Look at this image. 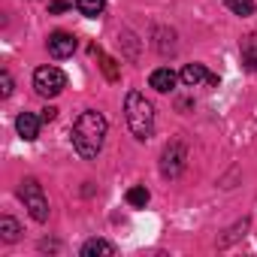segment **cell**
<instances>
[{
	"label": "cell",
	"mask_w": 257,
	"mask_h": 257,
	"mask_svg": "<svg viewBox=\"0 0 257 257\" xmlns=\"http://www.w3.org/2000/svg\"><path fill=\"white\" fill-rule=\"evenodd\" d=\"M179 79H182L188 88H197L200 82H206V85H212V88L218 85V76H212L203 64H188V67L182 70V76H179Z\"/></svg>",
	"instance_id": "obj_7"
},
{
	"label": "cell",
	"mask_w": 257,
	"mask_h": 257,
	"mask_svg": "<svg viewBox=\"0 0 257 257\" xmlns=\"http://www.w3.org/2000/svg\"><path fill=\"white\" fill-rule=\"evenodd\" d=\"M176 82H179V76H176L170 67H158V70L149 76V85H152L155 91H161V94H170V91L176 88Z\"/></svg>",
	"instance_id": "obj_9"
},
{
	"label": "cell",
	"mask_w": 257,
	"mask_h": 257,
	"mask_svg": "<svg viewBox=\"0 0 257 257\" xmlns=\"http://www.w3.org/2000/svg\"><path fill=\"white\" fill-rule=\"evenodd\" d=\"M124 118H127V127L134 131L137 140L152 137V131H155V106L146 100V94L131 91L124 97Z\"/></svg>",
	"instance_id": "obj_2"
},
{
	"label": "cell",
	"mask_w": 257,
	"mask_h": 257,
	"mask_svg": "<svg viewBox=\"0 0 257 257\" xmlns=\"http://www.w3.org/2000/svg\"><path fill=\"white\" fill-rule=\"evenodd\" d=\"M40 118H43V121H55V118H58V109H55V106H46Z\"/></svg>",
	"instance_id": "obj_19"
},
{
	"label": "cell",
	"mask_w": 257,
	"mask_h": 257,
	"mask_svg": "<svg viewBox=\"0 0 257 257\" xmlns=\"http://www.w3.org/2000/svg\"><path fill=\"white\" fill-rule=\"evenodd\" d=\"M149 188L146 185H134L131 191H127V203H131L134 209H146V203H149Z\"/></svg>",
	"instance_id": "obj_14"
},
{
	"label": "cell",
	"mask_w": 257,
	"mask_h": 257,
	"mask_svg": "<svg viewBox=\"0 0 257 257\" xmlns=\"http://www.w3.org/2000/svg\"><path fill=\"white\" fill-rule=\"evenodd\" d=\"M103 140H106V118L97 112V109H85L76 124H73V149L79 158L85 161H94L103 149Z\"/></svg>",
	"instance_id": "obj_1"
},
{
	"label": "cell",
	"mask_w": 257,
	"mask_h": 257,
	"mask_svg": "<svg viewBox=\"0 0 257 257\" xmlns=\"http://www.w3.org/2000/svg\"><path fill=\"white\" fill-rule=\"evenodd\" d=\"M67 10H70L67 0H49V13H52V16H61V13H67Z\"/></svg>",
	"instance_id": "obj_17"
},
{
	"label": "cell",
	"mask_w": 257,
	"mask_h": 257,
	"mask_svg": "<svg viewBox=\"0 0 257 257\" xmlns=\"http://www.w3.org/2000/svg\"><path fill=\"white\" fill-rule=\"evenodd\" d=\"M34 88H37L40 97H58L67 88V76H64V70H58L52 64L49 67H40L34 73Z\"/></svg>",
	"instance_id": "obj_4"
},
{
	"label": "cell",
	"mask_w": 257,
	"mask_h": 257,
	"mask_svg": "<svg viewBox=\"0 0 257 257\" xmlns=\"http://www.w3.org/2000/svg\"><path fill=\"white\" fill-rule=\"evenodd\" d=\"M239 52H242V64H245L248 70H254V73H257V34L242 37Z\"/></svg>",
	"instance_id": "obj_11"
},
{
	"label": "cell",
	"mask_w": 257,
	"mask_h": 257,
	"mask_svg": "<svg viewBox=\"0 0 257 257\" xmlns=\"http://www.w3.org/2000/svg\"><path fill=\"white\" fill-rule=\"evenodd\" d=\"M118 248L109 242V239H88L82 245V257H115Z\"/></svg>",
	"instance_id": "obj_10"
},
{
	"label": "cell",
	"mask_w": 257,
	"mask_h": 257,
	"mask_svg": "<svg viewBox=\"0 0 257 257\" xmlns=\"http://www.w3.org/2000/svg\"><path fill=\"white\" fill-rule=\"evenodd\" d=\"M22 200H25V209L31 212L34 221H49V200L43 194V185L37 179H25L22 182Z\"/></svg>",
	"instance_id": "obj_3"
},
{
	"label": "cell",
	"mask_w": 257,
	"mask_h": 257,
	"mask_svg": "<svg viewBox=\"0 0 257 257\" xmlns=\"http://www.w3.org/2000/svg\"><path fill=\"white\" fill-rule=\"evenodd\" d=\"M19 236H22V227H19L16 218H10V215L0 218V239H4V242H16Z\"/></svg>",
	"instance_id": "obj_12"
},
{
	"label": "cell",
	"mask_w": 257,
	"mask_h": 257,
	"mask_svg": "<svg viewBox=\"0 0 257 257\" xmlns=\"http://www.w3.org/2000/svg\"><path fill=\"white\" fill-rule=\"evenodd\" d=\"M0 94H4V97H10L13 94V76L4 70V73H0Z\"/></svg>",
	"instance_id": "obj_16"
},
{
	"label": "cell",
	"mask_w": 257,
	"mask_h": 257,
	"mask_svg": "<svg viewBox=\"0 0 257 257\" xmlns=\"http://www.w3.org/2000/svg\"><path fill=\"white\" fill-rule=\"evenodd\" d=\"M185 158H188L185 146H182V143H170V146L164 149V158H161V173H164L167 179H176V176L185 170Z\"/></svg>",
	"instance_id": "obj_5"
},
{
	"label": "cell",
	"mask_w": 257,
	"mask_h": 257,
	"mask_svg": "<svg viewBox=\"0 0 257 257\" xmlns=\"http://www.w3.org/2000/svg\"><path fill=\"white\" fill-rule=\"evenodd\" d=\"M76 10H79L85 19H97V16H103V10H106V0H76Z\"/></svg>",
	"instance_id": "obj_13"
},
{
	"label": "cell",
	"mask_w": 257,
	"mask_h": 257,
	"mask_svg": "<svg viewBox=\"0 0 257 257\" xmlns=\"http://www.w3.org/2000/svg\"><path fill=\"white\" fill-rule=\"evenodd\" d=\"M73 52H76V37H73V34L55 31V34L49 37V55H52V58L64 61V58H70Z\"/></svg>",
	"instance_id": "obj_6"
},
{
	"label": "cell",
	"mask_w": 257,
	"mask_h": 257,
	"mask_svg": "<svg viewBox=\"0 0 257 257\" xmlns=\"http://www.w3.org/2000/svg\"><path fill=\"white\" fill-rule=\"evenodd\" d=\"M40 124H43V118H37L34 112H22V115L16 118V131H19V137H22L25 143H34V140L40 137Z\"/></svg>",
	"instance_id": "obj_8"
},
{
	"label": "cell",
	"mask_w": 257,
	"mask_h": 257,
	"mask_svg": "<svg viewBox=\"0 0 257 257\" xmlns=\"http://www.w3.org/2000/svg\"><path fill=\"white\" fill-rule=\"evenodd\" d=\"M100 61H103V70H106V76H109V79H115V76H118V73H115V61H112V58H106L103 52H100Z\"/></svg>",
	"instance_id": "obj_18"
},
{
	"label": "cell",
	"mask_w": 257,
	"mask_h": 257,
	"mask_svg": "<svg viewBox=\"0 0 257 257\" xmlns=\"http://www.w3.org/2000/svg\"><path fill=\"white\" fill-rule=\"evenodd\" d=\"M227 10L245 19V16H251V13H254V0H227Z\"/></svg>",
	"instance_id": "obj_15"
}]
</instances>
